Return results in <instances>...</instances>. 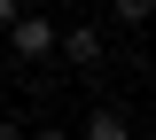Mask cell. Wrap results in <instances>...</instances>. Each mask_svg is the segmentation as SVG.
I'll return each mask as SVG.
<instances>
[{"instance_id": "obj_1", "label": "cell", "mask_w": 156, "mask_h": 140, "mask_svg": "<svg viewBox=\"0 0 156 140\" xmlns=\"http://www.w3.org/2000/svg\"><path fill=\"white\" fill-rule=\"evenodd\" d=\"M8 55H16V62H47V55H55V23L23 8V16L8 23Z\"/></svg>"}, {"instance_id": "obj_2", "label": "cell", "mask_w": 156, "mask_h": 140, "mask_svg": "<svg viewBox=\"0 0 156 140\" xmlns=\"http://www.w3.org/2000/svg\"><path fill=\"white\" fill-rule=\"evenodd\" d=\"M55 47L78 62V70H101V31H94V23H70V31H55Z\"/></svg>"}, {"instance_id": "obj_3", "label": "cell", "mask_w": 156, "mask_h": 140, "mask_svg": "<svg viewBox=\"0 0 156 140\" xmlns=\"http://www.w3.org/2000/svg\"><path fill=\"white\" fill-rule=\"evenodd\" d=\"M70 140H140V132H133V117H125V109H94Z\"/></svg>"}, {"instance_id": "obj_4", "label": "cell", "mask_w": 156, "mask_h": 140, "mask_svg": "<svg viewBox=\"0 0 156 140\" xmlns=\"http://www.w3.org/2000/svg\"><path fill=\"white\" fill-rule=\"evenodd\" d=\"M148 8L156 0H117V23H148Z\"/></svg>"}, {"instance_id": "obj_5", "label": "cell", "mask_w": 156, "mask_h": 140, "mask_svg": "<svg viewBox=\"0 0 156 140\" xmlns=\"http://www.w3.org/2000/svg\"><path fill=\"white\" fill-rule=\"evenodd\" d=\"M23 16V0H0V31H8V23H16Z\"/></svg>"}, {"instance_id": "obj_6", "label": "cell", "mask_w": 156, "mask_h": 140, "mask_svg": "<svg viewBox=\"0 0 156 140\" xmlns=\"http://www.w3.org/2000/svg\"><path fill=\"white\" fill-rule=\"evenodd\" d=\"M23 140H70V132H62V125H39V132H23Z\"/></svg>"}, {"instance_id": "obj_7", "label": "cell", "mask_w": 156, "mask_h": 140, "mask_svg": "<svg viewBox=\"0 0 156 140\" xmlns=\"http://www.w3.org/2000/svg\"><path fill=\"white\" fill-rule=\"evenodd\" d=\"M0 140H23V125H16V117H0Z\"/></svg>"}]
</instances>
